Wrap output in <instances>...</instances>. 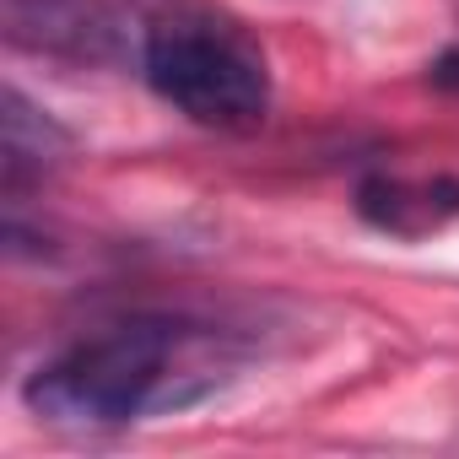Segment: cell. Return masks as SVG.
<instances>
[{"mask_svg":"<svg viewBox=\"0 0 459 459\" xmlns=\"http://www.w3.org/2000/svg\"><path fill=\"white\" fill-rule=\"evenodd\" d=\"M135 65L146 87L200 130H221V135L260 130L276 103V82L260 39L211 0L162 6L141 33Z\"/></svg>","mask_w":459,"mask_h":459,"instance_id":"7a4b0ae2","label":"cell"},{"mask_svg":"<svg viewBox=\"0 0 459 459\" xmlns=\"http://www.w3.org/2000/svg\"><path fill=\"white\" fill-rule=\"evenodd\" d=\"M357 216L389 238H427L459 221V178L454 173H368L357 184Z\"/></svg>","mask_w":459,"mask_h":459,"instance_id":"277c9868","label":"cell"},{"mask_svg":"<svg viewBox=\"0 0 459 459\" xmlns=\"http://www.w3.org/2000/svg\"><path fill=\"white\" fill-rule=\"evenodd\" d=\"M6 44L17 55H39L71 71H119L141 60L135 17L119 0H6L0 12Z\"/></svg>","mask_w":459,"mask_h":459,"instance_id":"3957f363","label":"cell"},{"mask_svg":"<svg viewBox=\"0 0 459 459\" xmlns=\"http://www.w3.org/2000/svg\"><path fill=\"white\" fill-rule=\"evenodd\" d=\"M6 141H0V168H6V200H22L28 184H44L65 152H71V135L22 92V87H6Z\"/></svg>","mask_w":459,"mask_h":459,"instance_id":"5b68a950","label":"cell"},{"mask_svg":"<svg viewBox=\"0 0 459 459\" xmlns=\"http://www.w3.org/2000/svg\"><path fill=\"white\" fill-rule=\"evenodd\" d=\"M427 82L443 87V92H459V49H443V55L427 65Z\"/></svg>","mask_w":459,"mask_h":459,"instance_id":"8992f818","label":"cell"},{"mask_svg":"<svg viewBox=\"0 0 459 459\" xmlns=\"http://www.w3.org/2000/svg\"><path fill=\"white\" fill-rule=\"evenodd\" d=\"M244 351V335L227 325L130 314L44 357L22 384V405L55 427H130L211 400Z\"/></svg>","mask_w":459,"mask_h":459,"instance_id":"6da1fadb","label":"cell"}]
</instances>
